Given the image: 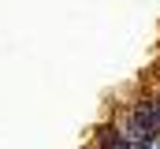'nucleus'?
<instances>
[{"label":"nucleus","mask_w":160,"mask_h":149,"mask_svg":"<svg viewBox=\"0 0 160 149\" xmlns=\"http://www.w3.org/2000/svg\"><path fill=\"white\" fill-rule=\"evenodd\" d=\"M130 116L142 127H149L153 134H160V97H142L138 105H130Z\"/></svg>","instance_id":"obj_1"},{"label":"nucleus","mask_w":160,"mask_h":149,"mask_svg":"<svg viewBox=\"0 0 160 149\" xmlns=\"http://www.w3.org/2000/svg\"><path fill=\"white\" fill-rule=\"evenodd\" d=\"M97 149H138V146L123 134L116 123H104V127H97Z\"/></svg>","instance_id":"obj_2"}]
</instances>
